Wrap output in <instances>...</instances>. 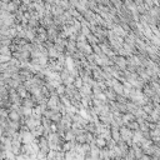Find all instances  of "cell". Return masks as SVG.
<instances>
[{"label": "cell", "instance_id": "cell-1", "mask_svg": "<svg viewBox=\"0 0 160 160\" xmlns=\"http://www.w3.org/2000/svg\"><path fill=\"white\" fill-rule=\"evenodd\" d=\"M140 160H151V156H150V155H146V154H144V155L140 158Z\"/></svg>", "mask_w": 160, "mask_h": 160}, {"label": "cell", "instance_id": "cell-2", "mask_svg": "<svg viewBox=\"0 0 160 160\" xmlns=\"http://www.w3.org/2000/svg\"><path fill=\"white\" fill-rule=\"evenodd\" d=\"M112 160H125V158H121V156H116V158H114Z\"/></svg>", "mask_w": 160, "mask_h": 160}, {"label": "cell", "instance_id": "cell-3", "mask_svg": "<svg viewBox=\"0 0 160 160\" xmlns=\"http://www.w3.org/2000/svg\"><path fill=\"white\" fill-rule=\"evenodd\" d=\"M4 160H16V159H10V158H5Z\"/></svg>", "mask_w": 160, "mask_h": 160}]
</instances>
